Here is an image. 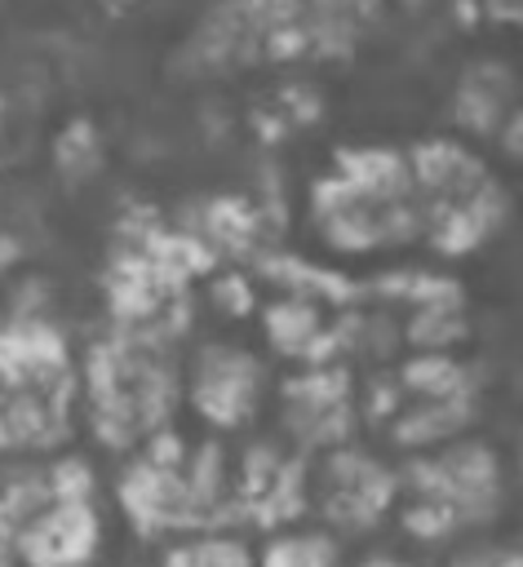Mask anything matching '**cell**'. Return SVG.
I'll return each instance as SVG.
<instances>
[{"label":"cell","instance_id":"obj_1","mask_svg":"<svg viewBox=\"0 0 523 567\" xmlns=\"http://www.w3.org/2000/svg\"><path fill=\"white\" fill-rule=\"evenodd\" d=\"M417 474H421L417 505L408 514H425L434 523V536L492 523L496 509L505 505V470L496 452L483 447L479 439L439 447Z\"/></svg>","mask_w":523,"mask_h":567},{"label":"cell","instance_id":"obj_2","mask_svg":"<svg viewBox=\"0 0 523 567\" xmlns=\"http://www.w3.org/2000/svg\"><path fill=\"white\" fill-rule=\"evenodd\" d=\"M319 509L341 527H368L390 501V474L359 452H332L319 470Z\"/></svg>","mask_w":523,"mask_h":567},{"label":"cell","instance_id":"obj_3","mask_svg":"<svg viewBox=\"0 0 523 567\" xmlns=\"http://www.w3.org/2000/svg\"><path fill=\"white\" fill-rule=\"evenodd\" d=\"M253 385H257L253 359H244V354H235V350H213V354H204V363H199V385H195V394H199V403H204L208 416H217V421H239V416L248 412Z\"/></svg>","mask_w":523,"mask_h":567},{"label":"cell","instance_id":"obj_4","mask_svg":"<svg viewBox=\"0 0 523 567\" xmlns=\"http://www.w3.org/2000/svg\"><path fill=\"white\" fill-rule=\"evenodd\" d=\"M164 567H253V558L235 540H195L182 545Z\"/></svg>","mask_w":523,"mask_h":567},{"label":"cell","instance_id":"obj_5","mask_svg":"<svg viewBox=\"0 0 523 567\" xmlns=\"http://www.w3.org/2000/svg\"><path fill=\"white\" fill-rule=\"evenodd\" d=\"M448 567H523V549L519 545H470Z\"/></svg>","mask_w":523,"mask_h":567},{"label":"cell","instance_id":"obj_6","mask_svg":"<svg viewBox=\"0 0 523 567\" xmlns=\"http://www.w3.org/2000/svg\"><path fill=\"white\" fill-rule=\"evenodd\" d=\"M368 567H408V563H394V558H372Z\"/></svg>","mask_w":523,"mask_h":567},{"label":"cell","instance_id":"obj_7","mask_svg":"<svg viewBox=\"0 0 523 567\" xmlns=\"http://www.w3.org/2000/svg\"><path fill=\"white\" fill-rule=\"evenodd\" d=\"M519 478H523V447H519Z\"/></svg>","mask_w":523,"mask_h":567}]
</instances>
